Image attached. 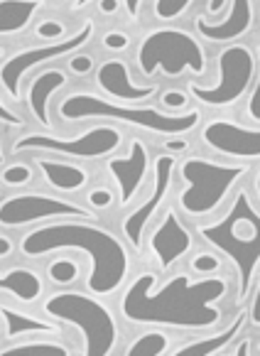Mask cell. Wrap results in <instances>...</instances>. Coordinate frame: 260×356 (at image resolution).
Returning <instances> with one entry per match:
<instances>
[{"label":"cell","mask_w":260,"mask_h":356,"mask_svg":"<svg viewBox=\"0 0 260 356\" xmlns=\"http://www.w3.org/2000/svg\"><path fill=\"white\" fill-rule=\"evenodd\" d=\"M231 275H197L174 273L167 280L157 270H140L120 290L118 314L136 327H165L179 334L211 332L224 320L221 302L231 293Z\"/></svg>","instance_id":"cell-1"},{"label":"cell","mask_w":260,"mask_h":356,"mask_svg":"<svg viewBox=\"0 0 260 356\" xmlns=\"http://www.w3.org/2000/svg\"><path fill=\"white\" fill-rule=\"evenodd\" d=\"M22 258H47L62 251H76L89 256L86 290L99 298H113L130 280V246L125 238L101 226L99 221L62 219L32 226L17 243Z\"/></svg>","instance_id":"cell-2"},{"label":"cell","mask_w":260,"mask_h":356,"mask_svg":"<svg viewBox=\"0 0 260 356\" xmlns=\"http://www.w3.org/2000/svg\"><path fill=\"white\" fill-rule=\"evenodd\" d=\"M197 236L234 266L236 305H245L260 273V207L248 189H238L219 219L197 226Z\"/></svg>","instance_id":"cell-3"},{"label":"cell","mask_w":260,"mask_h":356,"mask_svg":"<svg viewBox=\"0 0 260 356\" xmlns=\"http://www.w3.org/2000/svg\"><path fill=\"white\" fill-rule=\"evenodd\" d=\"M57 113L64 123H83V121H108L120 126L140 128V131L167 138H184L197 131L204 121L202 108H187L182 113H167L155 106H123L106 99L94 91H72L57 101Z\"/></svg>","instance_id":"cell-4"},{"label":"cell","mask_w":260,"mask_h":356,"mask_svg":"<svg viewBox=\"0 0 260 356\" xmlns=\"http://www.w3.org/2000/svg\"><path fill=\"white\" fill-rule=\"evenodd\" d=\"M253 172L250 163L236 160H211L204 155H189L179 160L177 177L182 179V192L177 197V209L187 219H209L219 214L221 207L238 192L241 182Z\"/></svg>","instance_id":"cell-5"},{"label":"cell","mask_w":260,"mask_h":356,"mask_svg":"<svg viewBox=\"0 0 260 356\" xmlns=\"http://www.w3.org/2000/svg\"><path fill=\"white\" fill-rule=\"evenodd\" d=\"M42 314L72 327L81 339L79 351L86 356H111L120 346V320L104 298L89 290H57L42 300Z\"/></svg>","instance_id":"cell-6"},{"label":"cell","mask_w":260,"mask_h":356,"mask_svg":"<svg viewBox=\"0 0 260 356\" xmlns=\"http://www.w3.org/2000/svg\"><path fill=\"white\" fill-rule=\"evenodd\" d=\"M136 64L147 81H152L157 74L165 79H182L184 74L209 76V57L202 40L177 25L152 27L145 32L138 42Z\"/></svg>","instance_id":"cell-7"},{"label":"cell","mask_w":260,"mask_h":356,"mask_svg":"<svg viewBox=\"0 0 260 356\" xmlns=\"http://www.w3.org/2000/svg\"><path fill=\"white\" fill-rule=\"evenodd\" d=\"M219 81L204 86L199 81H187V94L192 101L211 108H229L250 94L258 76V52L248 42H236L221 47L216 54Z\"/></svg>","instance_id":"cell-8"},{"label":"cell","mask_w":260,"mask_h":356,"mask_svg":"<svg viewBox=\"0 0 260 356\" xmlns=\"http://www.w3.org/2000/svg\"><path fill=\"white\" fill-rule=\"evenodd\" d=\"M123 147V131L111 123H96L89 131L76 136H57L49 131L25 133L13 140L10 155H25V152H42V155H59L72 160H108L111 155Z\"/></svg>","instance_id":"cell-9"},{"label":"cell","mask_w":260,"mask_h":356,"mask_svg":"<svg viewBox=\"0 0 260 356\" xmlns=\"http://www.w3.org/2000/svg\"><path fill=\"white\" fill-rule=\"evenodd\" d=\"M96 37V20L86 17L83 25L79 27L74 35L64 37L59 42H44L37 47L17 49L8 59H3V69H0V81H3V94L10 101L22 99V79L35 69H44L47 64L59 62V59H72L74 54L83 52V47Z\"/></svg>","instance_id":"cell-10"},{"label":"cell","mask_w":260,"mask_h":356,"mask_svg":"<svg viewBox=\"0 0 260 356\" xmlns=\"http://www.w3.org/2000/svg\"><path fill=\"white\" fill-rule=\"evenodd\" d=\"M62 219L99 221V214L91 207L81 204V202L69 200L67 194H49V192L10 194L0 204V224H3V229L40 226Z\"/></svg>","instance_id":"cell-11"},{"label":"cell","mask_w":260,"mask_h":356,"mask_svg":"<svg viewBox=\"0 0 260 356\" xmlns=\"http://www.w3.org/2000/svg\"><path fill=\"white\" fill-rule=\"evenodd\" d=\"M177 168H179L177 155L160 152V155L155 157V163H152V187H150V192H147V197L120 221L123 238L136 253H143V236H145V229L157 216V211L162 209L167 197H170V189H172V182H174V175H177Z\"/></svg>","instance_id":"cell-12"},{"label":"cell","mask_w":260,"mask_h":356,"mask_svg":"<svg viewBox=\"0 0 260 356\" xmlns=\"http://www.w3.org/2000/svg\"><path fill=\"white\" fill-rule=\"evenodd\" d=\"M152 163L155 160H152L150 147L143 138H130L125 155L115 152L106 160V172L118 189L120 207H130L138 200L140 189L145 187L147 177L152 175Z\"/></svg>","instance_id":"cell-13"},{"label":"cell","mask_w":260,"mask_h":356,"mask_svg":"<svg viewBox=\"0 0 260 356\" xmlns=\"http://www.w3.org/2000/svg\"><path fill=\"white\" fill-rule=\"evenodd\" d=\"M202 143L236 163L260 160V128H248L231 118H209L202 126Z\"/></svg>","instance_id":"cell-14"},{"label":"cell","mask_w":260,"mask_h":356,"mask_svg":"<svg viewBox=\"0 0 260 356\" xmlns=\"http://www.w3.org/2000/svg\"><path fill=\"white\" fill-rule=\"evenodd\" d=\"M194 234L187 229L182 219V211L177 207H170V209L162 214V219L157 221V226L152 229L150 238H147V248H150V256L155 261L157 270L167 273L174 263H179L182 258H187L194 251Z\"/></svg>","instance_id":"cell-15"},{"label":"cell","mask_w":260,"mask_h":356,"mask_svg":"<svg viewBox=\"0 0 260 356\" xmlns=\"http://www.w3.org/2000/svg\"><path fill=\"white\" fill-rule=\"evenodd\" d=\"M94 81L106 99L115 101L123 106H145L147 101H152L155 96L162 94V86L157 81L150 84H136L130 76V67L125 59L111 57L96 67Z\"/></svg>","instance_id":"cell-16"},{"label":"cell","mask_w":260,"mask_h":356,"mask_svg":"<svg viewBox=\"0 0 260 356\" xmlns=\"http://www.w3.org/2000/svg\"><path fill=\"white\" fill-rule=\"evenodd\" d=\"M255 22H258V6H255V0H231L229 10L219 20H209L204 13L194 17V30L206 42L229 47V44L241 42L255 27Z\"/></svg>","instance_id":"cell-17"},{"label":"cell","mask_w":260,"mask_h":356,"mask_svg":"<svg viewBox=\"0 0 260 356\" xmlns=\"http://www.w3.org/2000/svg\"><path fill=\"white\" fill-rule=\"evenodd\" d=\"M67 84H72V74L62 67H44L32 76L30 86H27L25 104L30 108L32 121H37L40 126H44V131L54 133L57 131V123L52 121L49 115V104H52V96L57 91H62Z\"/></svg>","instance_id":"cell-18"},{"label":"cell","mask_w":260,"mask_h":356,"mask_svg":"<svg viewBox=\"0 0 260 356\" xmlns=\"http://www.w3.org/2000/svg\"><path fill=\"white\" fill-rule=\"evenodd\" d=\"M0 317H3V344L17 339H32V337H59V339L67 337V332H64L67 325L57 322L54 317H47V314L37 317V314L25 312L10 302H3Z\"/></svg>","instance_id":"cell-19"},{"label":"cell","mask_w":260,"mask_h":356,"mask_svg":"<svg viewBox=\"0 0 260 356\" xmlns=\"http://www.w3.org/2000/svg\"><path fill=\"white\" fill-rule=\"evenodd\" d=\"M32 165L40 170L44 184L57 189L59 194H79L91 182L89 170L79 163H67V160H54L49 155H40L32 160Z\"/></svg>","instance_id":"cell-20"},{"label":"cell","mask_w":260,"mask_h":356,"mask_svg":"<svg viewBox=\"0 0 260 356\" xmlns=\"http://www.w3.org/2000/svg\"><path fill=\"white\" fill-rule=\"evenodd\" d=\"M245 325H248V305H241V312L236 314L224 330L202 337H189L187 341H179L177 346H172V354H202V356L224 354V351L231 349V341L241 337Z\"/></svg>","instance_id":"cell-21"},{"label":"cell","mask_w":260,"mask_h":356,"mask_svg":"<svg viewBox=\"0 0 260 356\" xmlns=\"http://www.w3.org/2000/svg\"><path fill=\"white\" fill-rule=\"evenodd\" d=\"M0 290H3V295H8V298L20 305H35L44 298V280L32 268L10 266V268H3Z\"/></svg>","instance_id":"cell-22"},{"label":"cell","mask_w":260,"mask_h":356,"mask_svg":"<svg viewBox=\"0 0 260 356\" xmlns=\"http://www.w3.org/2000/svg\"><path fill=\"white\" fill-rule=\"evenodd\" d=\"M40 0H3L0 3V22H3L0 32H3V40L25 32L30 27V22L35 20L37 13H40Z\"/></svg>","instance_id":"cell-23"},{"label":"cell","mask_w":260,"mask_h":356,"mask_svg":"<svg viewBox=\"0 0 260 356\" xmlns=\"http://www.w3.org/2000/svg\"><path fill=\"white\" fill-rule=\"evenodd\" d=\"M172 341H174V337H172L170 330H165V327H147L145 332L133 337L125 344L123 351L128 356H162L172 351Z\"/></svg>","instance_id":"cell-24"},{"label":"cell","mask_w":260,"mask_h":356,"mask_svg":"<svg viewBox=\"0 0 260 356\" xmlns=\"http://www.w3.org/2000/svg\"><path fill=\"white\" fill-rule=\"evenodd\" d=\"M49 283H54L57 288H72L74 283L81 280V263L74 256H54L44 268Z\"/></svg>","instance_id":"cell-25"},{"label":"cell","mask_w":260,"mask_h":356,"mask_svg":"<svg viewBox=\"0 0 260 356\" xmlns=\"http://www.w3.org/2000/svg\"><path fill=\"white\" fill-rule=\"evenodd\" d=\"M25 351H62V354H76V346H69L59 337H32L25 339L22 344L15 346H3V356L8 354H25Z\"/></svg>","instance_id":"cell-26"},{"label":"cell","mask_w":260,"mask_h":356,"mask_svg":"<svg viewBox=\"0 0 260 356\" xmlns=\"http://www.w3.org/2000/svg\"><path fill=\"white\" fill-rule=\"evenodd\" d=\"M197 0H152V15L160 22H174L184 17Z\"/></svg>","instance_id":"cell-27"},{"label":"cell","mask_w":260,"mask_h":356,"mask_svg":"<svg viewBox=\"0 0 260 356\" xmlns=\"http://www.w3.org/2000/svg\"><path fill=\"white\" fill-rule=\"evenodd\" d=\"M226 258L219 251H199L189 258V268L197 275H216V273H224Z\"/></svg>","instance_id":"cell-28"},{"label":"cell","mask_w":260,"mask_h":356,"mask_svg":"<svg viewBox=\"0 0 260 356\" xmlns=\"http://www.w3.org/2000/svg\"><path fill=\"white\" fill-rule=\"evenodd\" d=\"M35 179V165L13 163L3 168V184L6 187H27Z\"/></svg>","instance_id":"cell-29"},{"label":"cell","mask_w":260,"mask_h":356,"mask_svg":"<svg viewBox=\"0 0 260 356\" xmlns=\"http://www.w3.org/2000/svg\"><path fill=\"white\" fill-rule=\"evenodd\" d=\"M86 207H91V209L99 214V211H108L111 207L118 202V197H115L113 189L108 187H91L89 192H86Z\"/></svg>","instance_id":"cell-30"},{"label":"cell","mask_w":260,"mask_h":356,"mask_svg":"<svg viewBox=\"0 0 260 356\" xmlns=\"http://www.w3.org/2000/svg\"><path fill=\"white\" fill-rule=\"evenodd\" d=\"M189 94L187 89H167L160 94V108L167 111V113H182L189 106Z\"/></svg>","instance_id":"cell-31"},{"label":"cell","mask_w":260,"mask_h":356,"mask_svg":"<svg viewBox=\"0 0 260 356\" xmlns=\"http://www.w3.org/2000/svg\"><path fill=\"white\" fill-rule=\"evenodd\" d=\"M255 52H258V76H255V84H253V89H250V94L245 96L243 113L248 121L260 126V47H255Z\"/></svg>","instance_id":"cell-32"},{"label":"cell","mask_w":260,"mask_h":356,"mask_svg":"<svg viewBox=\"0 0 260 356\" xmlns=\"http://www.w3.org/2000/svg\"><path fill=\"white\" fill-rule=\"evenodd\" d=\"M37 37H42L44 42H59V40H64L67 35V25L59 20H40L35 27Z\"/></svg>","instance_id":"cell-33"},{"label":"cell","mask_w":260,"mask_h":356,"mask_svg":"<svg viewBox=\"0 0 260 356\" xmlns=\"http://www.w3.org/2000/svg\"><path fill=\"white\" fill-rule=\"evenodd\" d=\"M101 44H104L106 49H111V52H125V49H130L133 40H130V35L123 30H108L101 35Z\"/></svg>","instance_id":"cell-34"},{"label":"cell","mask_w":260,"mask_h":356,"mask_svg":"<svg viewBox=\"0 0 260 356\" xmlns=\"http://www.w3.org/2000/svg\"><path fill=\"white\" fill-rule=\"evenodd\" d=\"M96 67V59L91 57V54H74L72 59H67V72L72 74V76H86V74H91Z\"/></svg>","instance_id":"cell-35"},{"label":"cell","mask_w":260,"mask_h":356,"mask_svg":"<svg viewBox=\"0 0 260 356\" xmlns=\"http://www.w3.org/2000/svg\"><path fill=\"white\" fill-rule=\"evenodd\" d=\"M245 305H248V325L260 330V273H258V278H255V285H253V290H250V298Z\"/></svg>","instance_id":"cell-36"},{"label":"cell","mask_w":260,"mask_h":356,"mask_svg":"<svg viewBox=\"0 0 260 356\" xmlns=\"http://www.w3.org/2000/svg\"><path fill=\"white\" fill-rule=\"evenodd\" d=\"M167 147V152H172V155H177V152H187L189 145H192V140H189L187 136L184 138H167V140H162Z\"/></svg>","instance_id":"cell-37"},{"label":"cell","mask_w":260,"mask_h":356,"mask_svg":"<svg viewBox=\"0 0 260 356\" xmlns=\"http://www.w3.org/2000/svg\"><path fill=\"white\" fill-rule=\"evenodd\" d=\"M229 3L231 0H206V8H204V15L211 20L213 15H219L221 17V13H226L229 10Z\"/></svg>","instance_id":"cell-38"},{"label":"cell","mask_w":260,"mask_h":356,"mask_svg":"<svg viewBox=\"0 0 260 356\" xmlns=\"http://www.w3.org/2000/svg\"><path fill=\"white\" fill-rule=\"evenodd\" d=\"M255 349V344H253V337H241V341L234 346V349H229L234 356H248L250 351Z\"/></svg>","instance_id":"cell-39"},{"label":"cell","mask_w":260,"mask_h":356,"mask_svg":"<svg viewBox=\"0 0 260 356\" xmlns=\"http://www.w3.org/2000/svg\"><path fill=\"white\" fill-rule=\"evenodd\" d=\"M123 10H125V15H128L130 20L136 22V20H140L143 3H140V0H125V3H123Z\"/></svg>","instance_id":"cell-40"},{"label":"cell","mask_w":260,"mask_h":356,"mask_svg":"<svg viewBox=\"0 0 260 356\" xmlns=\"http://www.w3.org/2000/svg\"><path fill=\"white\" fill-rule=\"evenodd\" d=\"M0 115H3V123H10V126H22V118L8 108L6 101H3V106H0Z\"/></svg>","instance_id":"cell-41"},{"label":"cell","mask_w":260,"mask_h":356,"mask_svg":"<svg viewBox=\"0 0 260 356\" xmlns=\"http://www.w3.org/2000/svg\"><path fill=\"white\" fill-rule=\"evenodd\" d=\"M120 3L118 0H104V3H99V10H101V15H115V13L120 10Z\"/></svg>","instance_id":"cell-42"},{"label":"cell","mask_w":260,"mask_h":356,"mask_svg":"<svg viewBox=\"0 0 260 356\" xmlns=\"http://www.w3.org/2000/svg\"><path fill=\"white\" fill-rule=\"evenodd\" d=\"M0 253H3V261L13 256V238L6 234V231H3V236H0Z\"/></svg>","instance_id":"cell-43"},{"label":"cell","mask_w":260,"mask_h":356,"mask_svg":"<svg viewBox=\"0 0 260 356\" xmlns=\"http://www.w3.org/2000/svg\"><path fill=\"white\" fill-rule=\"evenodd\" d=\"M253 192H255V197H258V202H260V168L255 170V175H253Z\"/></svg>","instance_id":"cell-44"},{"label":"cell","mask_w":260,"mask_h":356,"mask_svg":"<svg viewBox=\"0 0 260 356\" xmlns=\"http://www.w3.org/2000/svg\"><path fill=\"white\" fill-rule=\"evenodd\" d=\"M255 6H258V22H260V3H255Z\"/></svg>","instance_id":"cell-45"},{"label":"cell","mask_w":260,"mask_h":356,"mask_svg":"<svg viewBox=\"0 0 260 356\" xmlns=\"http://www.w3.org/2000/svg\"><path fill=\"white\" fill-rule=\"evenodd\" d=\"M255 349H258V351H260V341H258V344H255Z\"/></svg>","instance_id":"cell-46"}]
</instances>
